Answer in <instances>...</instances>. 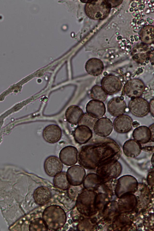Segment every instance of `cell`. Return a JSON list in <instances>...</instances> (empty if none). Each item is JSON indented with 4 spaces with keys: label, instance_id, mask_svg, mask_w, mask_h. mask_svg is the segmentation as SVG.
Masks as SVG:
<instances>
[{
    "label": "cell",
    "instance_id": "6da1fadb",
    "mask_svg": "<svg viewBox=\"0 0 154 231\" xmlns=\"http://www.w3.org/2000/svg\"><path fill=\"white\" fill-rule=\"evenodd\" d=\"M122 151L118 144L109 139L94 144L82 146L79 151V164L88 169H93L100 165L111 161H118Z\"/></svg>",
    "mask_w": 154,
    "mask_h": 231
},
{
    "label": "cell",
    "instance_id": "7a4b0ae2",
    "mask_svg": "<svg viewBox=\"0 0 154 231\" xmlns=\"http://www.w3.org/2000/svg\"><path fill=\"white\" fill-rule=\"evenodd\" d=\"M42 218L48 229L57 230L62 227L66 221V216L64 210L60 206L52 205L44 211Z\"/></svg>",
    "mask_w": 154,
    "mask_h": 231
},
{
    "label": "cell",
    "instance_id": "3957f363",
    "mask_svg": "<svg viewBox=\"0 0 154 231\" xmlns=\"http://www.w3.org/2000/svg\"><path fill=\"white\" fill-rule=\"evenodd\" d=\"M95 205V195L90 190L81 192L76 199L77 210L81 214L86 216H90L94 214Z\"/></svg>",
    "mask_w": 154,
    "mask_h": 231
},
{
    "label": "cell",
    "instance_id": "277c9868",
    "mask_svg": "<svg viewBox=\"0 0 154 231\" xmlns=\"http://www.w3.org/2000/svg\"><path fill=\"white\" fill-rule=\"evenodd\" d=\"M85 6L86 15L93 19H103L109 12L111 5L107 1H90Z\"/></svg>",
    "mask_w": 154,
    "mask_h": 231
},
{
    "label": "cell",
    "instance_id": "5b68a950",
    "mask_svg": "<svg viewBox=\"0 0 154 231\" xmlns=\"http://www.w3.org/2000/svg\"><path fill=\"white\" fill-rule=\"evenodd\" d=\"M122 166L118 161H113L101 164L97 169L99 177L105 178H112L118 177L122 171Z\"/></svg>",
    "mask_w": 154,
    "mask_h": 231
},
{
    "label": "cell",
    "instance_id": "8992f818",
    "mask_svg": "<svg viewBox=\"0 0 154 231\" xmlns=\"http://www.w3.org/2000/svg\"><path fill=\"white\" fill-rule=\"evenodd\" d=\"M128 107L131 113L137 117L146 116L149 112V102L140 97L132 99L129 102Z\"/></svg>",
    "mask_w": 154,
    "mask_h": 231
},
{
    "label": "cell",
    "instance_id": "52a82bcc",
    "mask_svg": "<svg viewBox=\"0 0 154 231\" xmlns=\"http://www.w3.org/2000/svg\"><path fill=\"white\" fill-rule=\"evenodd\" d=\"M145 84L141 79H133L128 81L124 87V91L125 95L132 99L140 97L144 91Z\"/></svg>",
    "mask_w": 154,
    "mask_h": 231
},
{
    "label": "cell",
    "instance_id": "ba28073f",
    "mask_svg": "<svg viewBox=\"0 0 154 231\" xmlns=\"http://www.w3.org/2000/svg\"><path fill=\"white\" fill-rule=\"evenodd\" d=\"M101 87L109 95H113L119 92L122 88L121 80L116 75L109 74L104 76L101 81Z\"/></svg>",
    "mask_w": 154,
    "mask_h": 231
},
{
    "label": "cell",
    "instance_id": "9c48e42d",
    "mask_svg": "<svg viewBox=\"0 0 154 231\" xmlns=\"http://www.w3.org/2000/svg\"><path fill=\"white\" fill-rule=\"evenodd\" d=\"M85 170L81 166L75 165L69 167L66 175L69 184L73 186L81 185L85 175Z\"/></svg>",
    "mask_w": 154,
    "mask_h": 231
},
{
    "label": "cell",
    "instance_id": "30bf717a",
    "mask_svg": "<svg viewBox=\"0 0 154 231\" xmlns=\"http://www.w3.org/2000/svg\"><path fill=\"white\" fill-rule=\"evenodd\" d=\"M113 129V123L109 119L106 117H101L98 119L93 128L96 135L103 137L110 135Z\"/></svg>",
    "mask_w": 154,
    "mask_h": 231
},
{
    "label": "cell",
    "instance_id": "8fae6325",
    "mask_svg": "<svg viewBox=\"0 0 154 231\" xmlns=\"http://www.w3.org/2000/svg\"><path fill=\"white\" fill-rule=\"evenodd\" d=\"M78 151L75 146H68L62 148L59 154V159L66 165L70 166L75 164L78 161Z\"/></svg>",
    "mask_w": 154,
    "mask_h": 231
},
{
    "label": "cell",
    "instance_id": "7c38bea8",
    "mask_svg": "<svg viewBox=\"0 0 154 231\" xmlns=\"http://www.w3.org/2000/svg\"><path fill=\"white\" fill-rule=\"evenodd\" d=\"M133 122V119L130 116L123 114L116 117L114 119L113 123V128L118 133H127L132 129Z\"/></svg>",
    "mask_w": 154,
    "mask_h": 231
},
{
    "label": "cell",
    "instance_id": "4fadbf2b",
    "mask_svg": "<svg viewBox=\"0 0 154 231\" xmlns=\"http://www.w3.org/2000/svg\"><path fill=\"white\" fill-rule=\"evenodd\" d=\"M44 168L49 176L54 177L60 172L63 168L62 162L57 156H51L48 157L44 163Z\"/></svg>",
    "mask_w": 154,
    "mask_h": 231
},
{
    "label": "cell",
    "instance_id": "5bb4252c",
    "mask_svg": "<svg viewBox=\"0 0 154 231\" xmlns=\"http://www.w3.org/2000/svg\"><path fill=\"white\" fill-rule=\"evenodd\" d=\"M127 106L122 97H114L109 100L107 104V109L109 113L114 117L124 114Z\"/></svg>",
    "mask_w": 154,
    "mask_h": 231
},
{
    "label": "cell",
    "instance_id": "9a60e30c",
    "mask_svg": "<svg viewBox=\"0 0 154 231\" xmlns=\"http://www.w3.org/2000/svg\"><path fill=\"white\" fill-rule=\"evenodd\" d=\"M44 139L47 142L54 143L59 141L62 137V130L57 125H49L44 129L42 134Z\"/></svg>",
    "mask_w": 154,
    "mask_h": 231
},
{
    "label": "cell",
    "instance_id": "2e32d148",
    "mask_svg": "<svg viewBox=\"0 0 154 231\" xmlns=\"http://www.w3.org/2000/svg\"><path fill=\"white\" fill-rule=\"evenodd\" d=\"M87 113L95 118L102 117L105 114L106 108L103 102L92 100L89 101L86 106Z\"/></svg>",
    "mask_w": 154,
    "mask_h": 231
},
{
    "label": "cell",
    "instance_id": "e0dca14e",
    "mask_svg": "<svg viewBox=\"0 0 154 231\" xmlns=\"http://www.w3.org/2000/svg\"><path fill=\"white\" fill-rule=\"evenodd\" d=\"M93 132L91 129L84 125H79L73 132V137L75 141L80 144H85L92 138Z\"/></svg>",
    "mask_w": 154,
    "mask_h": 231
},
{
    "label": "cell",
    "instance_id": "ac0fdd59",
    "mask_svg": "<svg viewBox=\"0 0 154 231\" xmlns=\"http://www.w3.org/2000/svg\"><path fill=\"white\" fill-rule=\"evenodd\" d=\"M142 146L139 143L133 139L126 141L122 146L123 153L126 156L134 158L138 156L142 151Z\"/></svg>",
    "mask_w": 154,
    "mask_h": 231
},
{
    "label": "cell",
    "instance_id": "d6986e66",
    "mask_svg": "<svg viewBox=\"0 0 154 231\" xmlns=\"http://www.w3.org/2000/svg\"><path fill=\"white\" fill-rule=\"evenodd\" d=\"M133 139L141 144L147 143L151 140V134L149 128L141 125L136 128L132 134Z\"/></svg>",
    "mask_w": 154,
    "mask_h": 231
},
{
    "label": "cell",
    "instance_id": "ffe728a7",
    "mask_svg": "<svg viewBox=\"0 0 154 231\" xmlns=\"http://www.w3.org/2000/svg\"><path fill=\"white\" fill-rule=\"evenodd\" d=\"M85 70L90 75L97 76L100 75L104 69L103 62L96 58H92L87 61L85 66Z\"/></svg>",
    "mask_w": 154,
    "mask_h": 231
},
{
    "label": "cell",
    "instance_id": "44dd1931",
    "mask_svg": "<svg viewBox=\"0 0 154 231\" xmlns=\"http://www.w3.org/2000/svg\"><path fill=\"white\" fill-rule=\"evenodd\" d=\"M51 193L48 187L41 186L37 188L33 193V198L38 205H43L48 203L51 197Z\"/></svg>",
    "mask_w": 154,
    "mask_h": 231
},
{
    "label": "cell",
    "instance_id": "7402d4cb",
    "mask_svg": "<svg viewBox=\"0 0 154 231\" xmlns=\"http://www.w3.org/2000/svg\"><path fill=\"white\" fill-rule=\"evenodd\" d=\"M82 110L76 105H72L66 109L65 116L66 121L69 123L76 125L78 123L84 114Z\"/></svg>",
    "mask_w": 154,
    "mask_h": 231
},
{
    "label": "cell",
    "instance_id": "603a6c76",
    "mask_svg": "<svg viewBox=\"0 0 154 231\" xmlns=\"http://www.w3.org/2000/svg\"><path fill=\"white\" fill-rule=\"evenodd\" d=\"M53 182L55 187L62 190L67 189L69 186L65 172H61L55 175L53 179Z\"/></svg>",
    "mask_w": 154,
    "mask_h": 231
},
{
    "label": "cell",
    "instance_id": "cb8c5ba5",
    "mask_svg": "<svg viewBox=\"0 0 154 231\" xmlns=\"http://www.w3.org/2000/svg\"><path fill=\"white\" fill-rule=\"evenodd\" d=\"M90 96L93 100L103 102L106 99L107 94L101 86L95 85L91 90Z\"/></svg>",
    "mask_w": 154,
    "mask_h": 231
},
{
    "label": "cell",
    "instance_id": "d4e9b609",
    "mask_svg": "<svg viewBox=\"0 0 154 231\" xmlns=\"http://www.w3.org/2000/svg\"><path fill=\"white\" fill-rule=\"evenodd\" d=\"M100 179L99 176L95 174H88L83 181L84 187L88 190L94 188L97 184V180Z\"/></svg>",
    "mask_w": 154,
    "mask_h": 231
},
{
    "label": "cell",
    "instance_id": "484cf974",
    "mask_svg": "<svg viewBox=\"0 0 154 231\" xmlns=\"http://www.w3.org/2000/svg\"><path fill=\"white\" fill-rule=\"evenodd\" d=\"M30 231H47L48 228L42 218H38L32 220L29 226Z\"/></svg>",
    "mask_w": 154,
    "mask_h": 231
},
{
    "label": "cell",
    "instance_id": "4316f807",
    "mask_svg": "<svg viewBox=\"0 0 154 231\" xmlns=\"http://www.w3.org/2000/svg\"><path fill=\"white\" fill-rule=\"evenodd\" d=\"M98 119L88 115L87 113H84L78 122V125H84L93 129L94 125Z\"/></svg>",
    "mask_w": 154,
    "mask_h": 231
},
{
    "label": "cell",
    "instance_id": "83f0119b",
    "mask_svg": "<svg viewBox=\"0 0 154 231\" xmlns=\"http://www.w3.org/2000/svg\"><path fill=\"white\" fill-rule=\"evenodd\" d=\"M67 189L68 197L71 199L75 200L79 194L81 192L82 187L80 186H73L70 185Z\"/></svg>",
    "mask_w": 154,
    "mask_h": 231
},
{
    "label": "cell",
    "instance_id": "f1b7e54d",
    "mask_svg": "<svg viewBox=\"0 0 154 231\" xmlns=\"http://www.w3.org/2000/svg\"><path fill=\"white\" fill-rule=\"evenodd\" d=\"M145 28H143V30L142 33V36L146 35H147L143 38L144 42L148 43L152 41V39H153V28L151 26H147Z\"/></svg>",
    "mask_w": 154,
    "mask_h": 231
},
{
    "label": "cell",
    "instance_id": "f546056e",
    "mask_svg": "<svg viewBox=\"0 0 154 231\" xmlns=\"http://www.w3.org/2000/svg\"><path fill=\"white\" fill-rule=\"evenodd\" d=\"M88 220L84 219L79 222L77 226V229L79 230H89V222Z\"/></svg>",
    "mask_w": 154,
    "mask_h": 231
},
{
    "label": "cell",
    "instance_id": "4dcf8cb0",
    "mask_svg": "<svg viewBox=\"0 0 154 231\" xmlns=\"http://www.w3.org/2000/svg\"><path fill=\"white\" fill-rule=\"evenodd\" d=\"M154 99L153 98L151 100L149 103V111L150 112L151 115L154 117Z\"/></svg>",
    "mask_w": 154,
    "mask_h": 231
},
{
    "label": "cell",
    "instance_id": "1f68e13d",
    "mask_svg": "<svg viewBox=\"0 0 154 231\" xmlns=\"http://www.w3.org/2000/svg\"><path fill=\"white\" fill-rule=\"evenodd\" d=\"M154 149L153 146L142 147V150L149 152H153Z\"/></svg>",
    "mask_w": 154,
    "mask_h": 231
},
{
    "label": "cell",
    "instance_id": "d6a6232c",
    "mask_svg": "<svg viewBox=\"0 0 154 231\" xmlns=\"http://www.w3.org/2000/svg\"><path fill=\"white\" fill-rule=\"evenodd\" d=\"M151 134V141L152 142H154V123L150 125L149 127Z\"/></svg>",
    "mask_w": 154,
    "mask_h": 231
},
{
    "label": "cell",
    "instance_id": "836d02e7",
    "mask_svg": "<svg viewBox=\"0 0 154 231\" xmlns=\"http://www.w3.org/2000/svg\"><path fill=\"white\" fill-rule=\"evenodd\" d=\"M140 125V123L136 121L133 122L132 123V126L134 128H136L139 126Z\"/></svg>",
    "mask_w": 154,
    "mask_h": 231
},
{
    "label": "cell",
    "instance_id": "e575fe53",
    "mask_svg": "<svg viewBox=\"0 0 154 231\" xmlns=\"http://www.w3.org/2000/svg\"><path fill=\"white\" fill-rule=\"evenodd\" d=\"M153 160H154V153H153L151 158V162L153 166Z\"/></svg>",
    "mask_w": 154,
    "mask_h": 231
}]
</instances>
